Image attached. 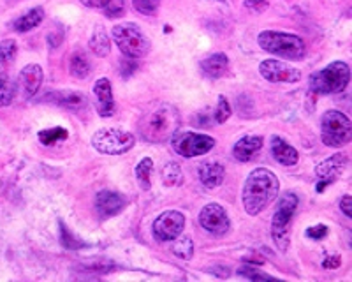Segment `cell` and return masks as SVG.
<instances>
[{
  "mask_svg": "<svg viewBox=\"0 0 352 282\" xmlns=\"http://www.w3.org/2000/svg\"><path fill=\"white\" fill-rule=\"evenodd\" d=\"M280 182L273 171L266 168H257L250 171L241 191V202L248 215H259L268 208L278 196Z\"/></svg>",
  "mask_w": 352,
  "mask_h": 282,
  "instance_id": "6da1fadb",
  "label": "cell"
},
{
  "mask_svg": "<svg viewBox=\"0 0 352 282\" xmlns=\"http://www.w3.org/2000/svg\"><path fill=\"white\" fill-rule=\"evenodd\" d=\"M180 127V115L168 102H152L141 115L140 134L150 143H164L171 140Z\"/></svg>",
  "mask_w": 352,
  "mask_h": 282,
  "instance_id": "7a4b0ae2",
  "label": "cell"
},
{
  "mask_svg": "<svg viewBox=\"0 0 352 282\" xmlns=\"http://www.w3.org/2000/svg\"><path fill=\"white\" fill-rule=\"evenodd\" d=\"M257 45L264 52L282 56L285 61H301L307 55L305 41L296 34L278 32V30H264L257 36Z\"/></svg>",
  "mask_w": 352,
  "mask_h": 282,
  "instance_id": "3957f363",
  "label": "cell"
},
{
  "mask_svg": "<svg viewBox=\"0 0 352 282\" xmlns=\"http://www.w3.org/2000/svg\"><path fill=\"white\" fill-rule=\"evenodd\" d=\"M349 81H351V67L349 64L342 61L331 62L324 69L316 71L310 76L308 85L310 90L316 94H340L347 89Z\"/></svg>",
  "mask_w": 352,
  "mask_h": 282,
  "instance_id": "277c9868",
  "label": "cell"
},
{
  "mask_svg": "<svg viewBox=\"0 0 352 282\" xmlns=\"http://www.w3.org/2000/svg\"><path fill=\"white\" fill-rule=\"evenodd\" d=\"M298 196L294 193H285L276 203L275 215L272 221V237L275 246L278 247L280 252H285L289 249V242H291V235H289V224L291 219L294 217V212L298 208Z\"/></svg>",
  "mask_w": 352,
  "mask_h": 282,
  "instance_id": "5b68a950",
  "label": "cell"
},
{
  "mask_svg": "<svg viewBox=\"0 0 352 282\" xmlns=\"http://www.w3.org/2000/svg\"><path fill=\"white\" fill-rule=\"evenodd\" d=\"M113 41L118 50L129 58H143L150 52V41L136 23L115 25L113 27Z\"/></svg>",
  "mask_w": 352,
  "mask_h": 282,
  "instance_id": "8992f818",
  "label": "cell"
},
{
  "mask_svg": "<svg viewBox=\"0 0 352 282\" xmlns=\"http://www.w3.org/2000/svg\"><path fill=\"white\" fill-rule=\"evenodd\" d=\"M352 125L351 118L345 117L342 111H326L320 118V140L326 147L340 149L351 141Z\"/></svg>",
  "mask_w": 352,
  "mask_h": 282,
  "instance_id": "52a82bcc",
  "label": "cell"
},
{
  "mask_svg": "<svg viewBox=\"0 0 352 282\" xmlns=\"http://www.w3.org/2000/svg\"><path fill=\"white\" fill-rule=\"evenodd\" d=\"M136 140L134 134L118 127H106L99 129L92 136V145L97 152L106 155H122L134 147Z\"/></svg>",
  "mask_w": 352,
  "mask_h": 282,
  "instance_id": "ba28073f",
  "label": "cell"
},
{
  "mask_svg": "<svg viewBox=\"0 0 352 282\" xmlns=\"http://www.w3.org/2000/svg\"><path fill=\"white\" fill-rule=\"evenodd\" d=\"M215 147V140L212 136L199 133H182L173 136V149L178 155L185 159L199 158L208 153Z\"/></svg>",
  "mask_w": 352,
  "mask_h": 282,
  "instance_id": "9c48e42d",
  "label": "cell"
},
{
  "mask_svg": "<svg viewBox=\"0 0 352 282\" xmlns=\"http://www.w3.org/2000/svg\"><path fill=\"white\" fill-rule=\"evenodd\" d=\"M185 228V215L178 210H166L153 221L152 231L159 242H173Z\"/></svg>",
  "mask_w": 352,
  "mask_h": 282,
  "instance_id": "30bf717a",
  "label": "cell"
},
{
  "mask_svg": "<svg viewBox=\"0 0 352 282\" xmlns=\"http://www.w3.org/2000/svg\"><path fill=\"white\" fill-rule=\"evenodd\" d=\"M259 71L261 76L268 80L270 83H296L301 80L300 69L292 67L287 62L273 61V58L261 62Z\"/></svg>",
  "mask_w": 352,
  "mask_h": 282,
  "instance_id": "8fae6325",
  "label": "cell"
},
{
  "mask_svg": "<svg viewBox=\"0 0 352 282\" xmlns=\"http://www.w3.org/2000/svg\"><path fill=\"white\" fill-rule=\"evenodd\" d=\"M349 164V155L347 153H335L331 158H328L326 161L320 162L316 168V175L319 178V184L316 186L317 193H322L328 186H331L336 178L344 173V169Z\"/></svg>",
  "mask_w": 352,
  "mask_h": 282,
  "instance_id": "7c38bea8",
  "label": "cell"
},
{
  "mask_svg": "<svg viewBox=\"0 0 352 282\" xmlns=\"http://www.w3.org/2000/svg\"><path fill=\"white\" fill-rule=\"evenodd\" d=\"M199 224L203 230H206L212 235H217V237L228 233L229 228H231V221H229L228 214H226L224 206H220L219 203H210V205H206L201 210Z\"/></svg>",
  "mask_w": 352,
  "mask_h": 282,
  "instance_id": "4fadbf2b",
  "label": "cell"
},
{
  "mask_svg": "<svg viewBox=\"0 0 352 282\" xmlns=\"http://www.w3.org/2000/svg\"><path fill=\"white\" fill-rule=\"evenodd\" d=\"M94 105H96L99 117L108 118L115 115L116 105L113 99L111 81L108 78H99L94 85Z\"/></svg>",
  "mask_w": 352,
  "mask_h": 282,
  "instance_id": "5bb4252c",
  "label": "cell"
},
{
  "mask_svg": "<svg viewBox=\"0 0 352 282\" xmlns=\"http://www.w3.org/2000/svg\"><path fill=\"white\" fill-rule=\"evenodd\" d=\"M43 67L39 64H28L21 69L20 76H18V89H20L23 99H32L39 92L41 85H43Z\"/></svg>",
  "mask_w": 352,
  "mask_h": 282,
  "instance_id": "9a60e30c",
  "label": "cell"
},
{
  "mask_svg": "<svg viewBox=\"0 0 352 282\" xmlns=\"http://www.w3.org/2000/svg\"><path fill=\"white\" fill-rule=\"evenodd\" d=\"M125 206V197L115 191H100L96 196V210L102 219L115 217Z\"/></svg>",
  "mask_w": 352,
  "mask_h": 282,
  "instance_id": "2e32d148",
  "label": "cell"
},
{
  "mask_svg": "<svg viewBox=\"0 0 352 282\" xmlns=\"http://www.w3.org/2000/svg\"><path fill=\"white\" fill-rule=\"evenodd\" d=\"M43 101L52 102V105L60 106V108L72 109H83L88 105V99L83 92H74V90H56V92H50L43 97Z\"/></svg>",
  "mask_w": 352,
  "mask_h": 282,
  "instance_id": "e0dca14e",
  "label": "cell"
},
{
  "mask_svg": "<svg viewBox=\"0 0 352 282\" xmlns=\"http://www.w3.org/2000/svg\"><path fill=\"white\" fill-rule=\"evenodd\" d=\"M272 155L276 162H280L282 166H294L300 161V153L292 145H289L287 141L280 136L272 138Z\"/></svg>",
  "mask_w": 352,
  "mask_h": 282,
  "instance_id": "ac0fdd59",
  "label": "cell"
},
{
  "mask_svg": "<svg viewBox=\"0 0 352 282\" xmlns=\"http://www.w3.org/2000/svg\"><path fill=\"white\" fill-rule=\"evenodd\" d=\"M263 138L261 136H243L232 147V155L240 162H247L263 149Z\"/></svg>",
  "mask_w": 352,
  "mask_h": 282,
  "instance_id": "d6986e66",
  "label": "cell"
},
{
  "mask_svg": "<svg viewBox=\"0 0 352 282\" xmlns=\"http://www.w3.org/2000/svg\"><path fill=\"white\" fill-rule=\"evenodd\" d=\"M229 69V58L226 53H213V55L206 56L203 62H201V71H203L204 76L217 80V78H222Z\"/></svg>",
  "mask_w": 352,
  "mask_h": 282,
  "instance_id": "ffe728a7",
  "label": "cell"
},
{
  "mask_svg": "<svg viewBox=\"0 0 352 282\" xmlns=\"http://www.w3.org/2000/svg\"><path fill=\"white\" fill-rule=\"evenodd\" d=\"M226 178L224 166L219 162H204L199 168V180L206 189H215L222 186Z\"/></svg>",
  "mask_w": 352,
  "mask_h": 282,
  "instance_id": "44dd1931",
  "label": "cell"
},
{
  "mask_svg": "<svg viewBox=\"0 0 352 282\" xmlns=\"http://www.w3.org/2000/svg\"><path fill=\"white\" fill-rule=\"evenodd\" d=\"M85 8L99 9L108 18H120L125 14V0H80Z\"/></svg>",
  "mask_w": 352,
  "mask_h": 282,
  "instance_id": "7402d4cb",
  "label": "cell"
},
{
  "mask_svg": "<svg viewBox=\"0 0 352 282\" xmlns=\"http://www.w3.org/2000/svg\"><path fill=\"white\" fill-rule=\"evenodd\" d=\"M44 20V9L43 8H32L30 11H27L25 14H21L20 18L12 21L11 27L12 30H16V32L25 34L30 32L32 28L39 27Z\"/></svg>",
  "mask_w": 352,
  "mask_h": 282,
  "instance_id": "603a6c76",
  "label": "cell"
},
{
  "mask_svg": "<svg viewBox=\"0 0 352 282\" xmlns=\"http://www.w3.org/2000/svg\"><path fill=\"white\" fill-rule=\"evenodd\" d=\"M90 50L94 55L97 56H106L111 52V43H109V36L104 30L102 25H97L94 28L92 36H90Z\"/></svg>",
  "mask_w": 352,
  "mask_h": 282,
  "instance_id": "cb8c5ba5",
  "label": "cell"
},
{
  "mask_svg": "<svg viewBox=\"0 0 352 282\" xmlns=\"http://www.w3.org/2000/svg\"><path fill=\"white\" fill-rule=\"evenodd\" d=\"M69 71H71L72 76L78 78V80H85V78L90 74L92 67H90V62H88V58L85 56L83 52L72 53L71 58H69Z\"/></svg>",
  "mask_w": 352,
  "mask_h": 282,
  "instance_id": "d4e9b609",
  "label": "cell"
},
{
  "mask_svg": "<svg viewBox=\"0 0 352 282\" xmlns=\"http://www.w3.org/2000/svg\"><path fill=\"white\" fill-rule=\"evenodd\" d=\"M160 178H162V182H164L166 187L182 186V184H184V171H182V168L178 162L171 161V162H168L164 168H162Z\"/></svg>",
  "mask_w": 352,
  "mask_h": 282,
  "instance_id": "484cf974",
  "label": "cell"
},
{
  "mask_svg": "<svg viewBox=\"0 0 352 282\" xmlns=\"http://www.w3.org/2000/svg\"><path fill=\"white\" fill-rule=\"evenodd\" d=\"M14 96H16V85L12 83L8 73L0 71V108L11 105Z\"/></svg>",
  "mask_w": 352,
  "mask_h": 282,
  "instance_id": "4316f807",
  "label": "cell"
},
{
  "mask_svg": "<svg viewBox=\"0 0 352 282\" xmlns=\"http://www.w3.org/2000/svg\"><path fill=\"white\" fill-rule=\"evenodd\" d=\"M152 169H153V161L150 158L141 159L140 164L136 166V178L138 184L143 191H148L152 187Z\"/></svg>",
  "mask_w": 352,
  "mask_h": 282,
  "instance_id": "83f0119b",
  "label": "cell"
},
{
  "mask_svg": "<svg viewBox=\"0 0 352 282\" xmlns=\"http://www.w3.org/2000/svg\"><path fill=\"white\" fill-rule=\"evenodd\" d=\"M173 247H171V252L175 254L176 258L180 259H190L194 256V242L192 238L190 237H176L175 240H173Z\"/></svg>",
  "mask_w": 352,
  "mask_h": 282,
  "instance_id": "f1b7e54d",
  "label": "cell"
},
{
  "mask_svg": "<svg viewBox=\"0 0 352 282\" xmlns=\"http://www.w3.org/2000/svg\"><path fill=\"white\" fill-rule=\"evenodd\" d=\"M67 136L69 133L67 129H64V127H50V129L39 131V134H37V138H39V141L44 147L55 145V143H58V141L67 140Z\"/></svg>",
  "mask_w": 352,
  "mask_h": 282,
  "instance_id": "f546056e",
  "label": "cell"
},
{
  "mask_svg": "<svg viewBox=\"0 0 352 282\" xmlns=\"http://www.w3.org/2000/svg\"><path fill=\"white\" fill-rule=\"evenodd\" d=\"M58 226H60V242H62V246L65 247V249L78 250V249H83V247H87V243H85L81 238H78L76 235L69 230L65 222L60 221V222H58Z\"/></svg>",
  "mask_w": 352,
  "mask_h": 282,
  "instance_id": "4dcf8cb0",
  "label": "cell"
},
{
  "mask_svg": "<svg viewBox=\"0 0 352 282\" xmlns=\"http://www.w3.org/2000/svg\"><path fill=\"white\" fill-rule=\"evenodd\" d=\"M18 52V45L14 39L0 41V64H9L14 61Z\"/></svg>",
  "mask_w": 352,
  "mask_h": 282,
  "instance_id": "1f68e13d",
  "label": "cell"
},
{
  "mask_svg": "<svg viewBox=\"0 0 352 282\" xmlns=\"http://www.w3.org/2000/svg\"><path fill=\"white\" fill-rule=\"evenodd\" d=\"M238 275H241V277L248 279V281H261V279H266V281H272V275L270 274H264V272H261L259 268H256V266H252L250 263H247V265H243L238 270Z\"/></svg>",
  "mask_w": 352,
  "mask_h": 282,
  "instance_id": "d6a6232c",
  "label": "cell"
},
{
  "mask_svg": "<svg viewBox=\"0 0 352 282\" xmlns=\"http://www.w3.org/2000/svg\"><path fill=\"white\" fill-rule=\"evenodd\" d=\"M160 2L162 0H132V6L136 9L140 14H144V17H150L153 12L159 9Z\"/></svg>",
  "mask_w": 352,
  "mask_h": 282,
  "instance_id": "836d02e7",
  "label": "cell"
},
{
  "mask_svg": "<svg viewBox=\"0 0 352 282\" xmlns=\"http://www.w3.org/2000/svg\"><path fill=\"white\" fill-rule=\"evenodd\" d=\"M231 105H229V101L226 99V96H219V102H217V109H215V120L219 122V124H224V122L229 120V117H231Z\"/></svg>",
  "mask_w": 352,
  "mask_h": 282,
  "instance_id": "e575fe53",
  "label": "cell"
},
{
  "mask_svg": "<svg viewBox=\"0 0 352 282\" xmlns=\"http://www.w3.org/2000/svg\"><path fill=\"white\" fill-rule=\"evenodd\" d=\"M328 235H329V228L326 224H317L307 230V237L312 238V240H324Z\"/></svg>",
  "mask_w": 352,
  "mask_h": 282,
  "instance_id": "d590c367",
  "label": "cell"
},
{
  "mask_svg": "<svg viewBox=\"0 0 352 282\" xmlns=\"http://www.w3.org/2000/svg\"><path fill=\"white\" fill-rule=\"evenodd\" d=\"M243 8H247L248 11L256 12V14H261L268 9V0H245Z\"/></svg>",
  "mask_w": 352,
  "mask_h": 282,
  "instance_id": "8d00e7d4",
  "label": "cell"
},
{
  "mask_svg": "<svg viewBox=\"0 0 352 282\" xmlns=\"http://www.w3.org/2000/svg\"><path fill=\"white\" fill-rule=\"evenodd\" d=\"M342 265V258L340 254H331L328 258L322 261V266H324L326 270H336V268H340Z\"/></svg>",
  "mask_w": 352,
  "mask_h": 282,
  "instance_id": "74e56055",
  "label": "cell"
},
{
  "mask_svg": "<svg viewBox=\"0 0 352 282\" xmlns=\"http://www.w3.org/2000/svg\"><path fill=\"white\" fill-rule=\"evenodd\" d=\"M340 210L344 212L345 215H347V217H351V215H352V197L349 196V194H347V196L342 197Z\"/></svg>",
  "mask_w": 352,
  "mask_h": 282,
  "instance_id": "f35d334b",
  "label": "cell"
},
{
  "mask_svg": "<svg viewBox=\"0 0 352 282\" xmlns=\"http://www.w3.org/2000/svg\"><path fill=\"white\" fill-rule=\"evenodd\" d=\"M122 69H124V76L127 78V76H131L134 71H136L138 65L134 64V58H129L127 56V61H124V64H122Z\"/></svg>",
  "mask_w": 352,
  "mask_h": 282,
  "instance_id": "ab89813d",
  "label": "cell"
},
{
  "mask_svg": "<svg viewBox=\"0 0 352 282\" xmlns=\"http://www.w3.org/2000/svg\"><path fill=\"white\" fill-rule=\"evenodd\" d=\"M243 261H247V263H254V265H263L264 259H263V258H259V256H245Z\"/></svg>",
  "mask_w": 352,
  "mask_h": 282,
  "instance_id": "60d3db41",
  "label": "cell"
}]
</instances>
